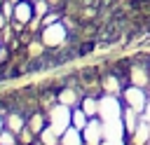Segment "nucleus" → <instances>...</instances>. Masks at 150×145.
<instances>
[{
  "label": "nucleus",
  "mask_w": 150,
  "mask_h": 145,
  "mask_svg": "<svg viewBox=\"0 0 150 145\" xmlns=\"http://www.w3.org/2000/svg\"><path fill=\"white\" fill-rule=\"evenodd\" d=\"M136 115H138V110H134V108H127V110L122 112V122H124V126H127V133H134V129L138 126Z\"/></svg>",
  "instance_id": "nucleus-5"
},
{
  "label": "nucleus",
  "mask_w": 150,
  "mask_h": 145,
  "mask_svg": "<svg viewBox=\"0 0 150 145\" xmlns=\"http://www.w3.org/2000/svg\"><path fill=\"white\" fill-rule=\"evenodd\" d=\"M82 110H84L89 117H94V115L98 112V101H94L91 96H87V98L82 101Z\"/></svg>",
  "instance_id": "nucleus-8"
},
{
  "label": "nucleus",
  "mask_w": 150,
  "mask_h": 145,
  "mask_svg": "<svg viewBox=\"0 0 150 145\" xmlns=\"http://www.w3.org/2000/svg\"><path fill=\"white\" fill-rule=\"evenodd\" d=\"M122 96H124V103H127L129 108L138 110V112L148 105V94H145V89L138 87V84H129V87L122 91Z\"/></svg>",
  "instance_id": "nucleus-2"
},
{
  "label": "nucleus",
  "mask_w": 150,
  "mask_h": 145,
  "mask_svg": "<svg viewBox=\"0 0 150 145\" xmlns=\"http://www.w3.org/2000/svg\"><path fill=\"white\" fill-rule=\"evenodd\" d=\"M148 145H150V140H148Z\"/></svg>",
  "instance_id": "nucleus-10"
},
{
  "label": "nucleus",
  "mask_w": 150,
  "mask_h": 145,
  "mask_svg": "<svg viewBox=\"0 0 150 145\" xmlns=\"http://www.w3.org/2000/svg\"><path fill=\"white\" fill-rule=\"evenodd\" d=\"M131 138H134V145H148V140H150V133H148V124H141V122H138V126L134 129Z\"/></svg>",
  "instance_id": "nucleus-6"
},
{
  "label": "nucleus",
  "mask_w": 150,
  "mask_h": 145,
  "mask_svg": "<svg viewBox=\"0 0 150 145\" xmlns=\"http://www.w3.org/2000/svg\"><path fill=\"white\" fill-rule=\"evenodd\" d=\"M105 145H124V140H108Z\"/></svg>",
  "instance_id": "nucleus-9"
},
{
  "label": "nucleus",
  "mask_w": 150,
  "mask_h": 145,
  "mask_svg": "<svg viewBox=\"0 0 150 145\" xmlns=\"http://www.w3.org/2000/svg\"><path fill=\"white\" fill-rule=\"evenodd\" d=\"M101 138H103V126H101V122L89 119L87 126H84V140H87V145H98Z\"/></svg>",
  "instance_id": "nucleus-3"
},
{
  "label": "nucleus",
  "mask_w": 150,
  "mask_h": 145,
  "mask_svg": "<svg viewBox=\"0 0 150 145\" xmlns=\"http://www.w3.org/2000/svg\"><path fill=\"white\" fill-rule=\"evenodd\" d=\"M63 145H82L80 129H66V133H63Z\"/></svg>",
  "instance_id": "nucleus-7"
},
{
  "label": "nucleus",
  "mask_w": 150,
  "mask_h": 145,
  "mask_svg": "<svg viewBox=\"0 0 150 145\" xmlns=\"http://www.w3.org/2000/svg\"><path fill=\"white\" fill-rule=\"evenodd\" d=\"M148 80H150V68H131V84H138L145 89Z\"/></svg>",
  "instance_id": "nucleus-4"
},
{
  "label": "nucleus",
  "mask_w": 150,
  "mask_h": 145,
  "mask_svg": "<svg viewBox=\"0 0 150 145\" xmlns=\"http://www.w3.org/2000/svg\"><path fill=\"white\" fill-rule=\"evenodd\" d=\"M122 105H120V101H117V96H112V94H105L101 101H98V115L105 119V122H110V119H120L122 117Z\"/></svg>",
  "instance_id": "nucleus-1"
}]
</instances>
